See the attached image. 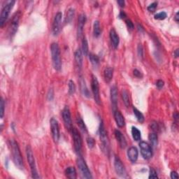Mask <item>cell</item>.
Instances as JSON below:
<instances>
[{"label": "cell", "instance_id": "obj_28", "mask_svg": "<svg viewBox=\"0 0 179 179\" xmlns=\"http://www.w3.org/2000/svg\"><path fill=\"white\" fill-rule=\"evenodd\" d=\"M82 53L83 55L87 56L89 53V47H88V43L85 37H84L82 41Z\"/></svg>", "mask_w": 179, "mask_h": 179}, {"label": "cell", "instance_id": "obj_33", "mask_svg": "<svg viewBox=\"0 0 179 179\" xmlns=\"http://www.w3.org/2000/svg\"><path fill=\"white\" fill-rule=\"evenodd\" d=\"M133 112L134 114L135 115L136 117H137V120L140 122H143V121H144V116H143L142 113H141V111H139V110L135 107L133 108Z\"/></svg>", "mask_w": 179, "mask_h": 179}, {"label": "cell", "instance_id": "obj_13", "mask_svg": "<svg viewBox=\"0 0 179 179\" xmlns=\"http://www.w3.org/2000/svg\"><path fill=\"white\" fill-rule=\"evenodd\" d=\"M62 117L66 127L69 130H72V128L73 127L72 116H71L69 108L67 106H65L64 109L62 110Z\"/></svg>", "mask_w": 179, "mask_h": 179}, {"label": "cell", "instance_id": "obj_43", "mask_svg": "<svg viewBox=\"0 0 179 179\" xmlns=\"http://www.w3.org/2000/svg\"><path fill=\"white\" fill-rule=\"evenodd\" d=\"M138 54H139V57H143V47L141 44H139L138 46Z\"/></svg>", "mask_w": 179, "mask_h": 179}, {"label": "cell", "instance_id": "obj_16", "mask_svg": "<svg viewBox=\"0 0 179 179\" xmlns=\"http://www.w3.org/2000/svg\"><path fill=\"white\" fill-rule=\"evenodd\" d=\"M113 115H114V118L117 125L119 127H123L125 125V118L122 113L118 110H115L113 111Z\"/></svg>", "mask_w": 179, "mask_h": 179}, {"label": "cell", "instance_id": "obj_11", "mask_svg": "<svg viewBox=\"0 0 179 179\" xmlns=\"http://www.w3.org/2000/svg\"><path fill=\"white\" fill-rule=\"evenodd\" d=\"M62 19V13H57V14L55 16V18H54L53 23V34L54 36L58 35V34L61 30Z\"/></svg>", "mask_w": 179, "mask_h": 179}, {"label": "cell", "instance_id": "obj_4", "mask_svg": "<svg viewBox=\"0 0 179 179\" xmlns=\"http://www.w3.org/2000/svg\"><path fill=\"white\" fill-rule=\"evenodd\" d=\"M100 138L101 143H102V148H103L104 152H106V153L108 155V153L109 152V138H108L107 132H106L103 122L100 123Z\"/></svg>", "mask_w": 179, "mask_h": 179}, {"label": "cell", "instance_id": "obj_20", "mask_svg": "<svg viewBox=\"0 0 179 179\" xmlns=\"http://www.w3.org/2000/svg\"><path fill=\"white\" fill-rule=\"evenodd\" d=\"M110 39H111L113 48H117L119 45V42H120V39H119L118 35L114 29H111L110 31Z\"/></svg>", "mask_w": 179, "mask_h": 179}, {"label": "cell", "instance_id": "obj_38", "mask_svg": "<svg viewBox=\"0 0 179 179\" xmlns=\"http://www.w3.org/2000/svg\"><path fill=\"white\" fill-rule=\"evenodd\" d=\"M157 6H158V3L157 2H153L150 4L148 6V11H150V12H154V11H155V9H157Z\"/></svg>", "mask_w": 179, "mask_h": 179}, {"label": "cell", "instance_id": "obj_31", "mask_svg": "<svg viewBox=\"0 0 179 179\" xmlns=\"http://www.w3.org/2000/svg\"><path fill=\"white\" fill-rule=\"evenodd\" d=\"M74 14H75V11H74V9L71 8L67 11V14L66 16V18H65V23H69L71 21L73 20L74 18Z\"/></svg>", "mask_w": 179, "mask_h": 179}, {"label": "cell", "instance_id": "obj_1", "mask_svg": "<svg viewBox=\"0 0 179 179\" xmlns=\"http://www.w3.org/2000/svg\"><path fill=\"white\" fill-rule=\"evenodd\" d=\"M10 145L11 151H12L13 160H14V164L17 167H18L20 169H22L24 167L23 160H22V157L18 143L15 140L12 139L10 141Z\"/></svg>", "mask_w": 179, "mask_h": 179}, {"label": "cell", "instance_id": "obj_23", "mask_svg": "<svg viewBox=\"0 0 179 179\" xmlns=\"http://www.w3.org/2000/svg\"><path fill=\"white\" fill-rule=\"evenodd\" d=\"M80 86H81V91L82 94L86 97H90V92L87 89L86 85H85V82L82 77L80 78Z\"/></svg>", "mask_w": 179, "mask_h": 179}, {"label": "cell", "instance_id": "obj_26", "mask_svg": "<svg viewBox=\"0 0 179 179\" xmlns=\"http://www.w3.org/2000/svg\"><path fill=\"white\" fill-rule=\"evenodd\" d=\"M132 137H133L134 141H138L141 139V132H140L139 129L136 127H132Z\"/></svg>", "mask_w": 179, "mask_h": 179}, {"label": "cell", "instance_id": "obj_27", "mask_svg": "<svg viewBox=\"0 0 179 179\" xmlns=\"http://www.w3.org/2000/svg\"><path fill=\"white\" fill-rule=\"evenodd\" d=\"M89 58L90 60L91 64H92V66L94 67H97L100 64V58H99L97 55H95L93 53H90Z\"/></svg>", "mask_w": 179, "mask_h": 179}, {"label": "cell", "instance_id": "obj_7", "mask_svg": "<svg viewBox=\"0 0 179 179\" xmlns=\"http://www.w3.org/2000/svg\"><path fill=\"white\" fill-rule=\"evenodd\" d=\"M91 88L94 97L95 101L97 104H100L101 99L100 95V85L97 78L94 75L92 76V81H91Z\"/></svg>", "mask_w": 179, "mask_h": 179}, {"label": "cell", "instance_id": "obj_47", "mask_svg": "<svg viewBox=\"0 0 179 179\" xmlns=\"http://www.w3.org/2000/svg\"><path fill=\"white\" fill-rule=\"evenodd\" d=\"M119 17H120V18H122V19H123V18H125L127 16H126L125 13L124 11H121L120 15H119Z\"/></svg>", "mask_w": 179, "mask_h": 179}, {"label": "cell", "instance_id": "obj_2", "mask_svg": "<svg viewBox=\"0 0 179 179\" xmlns=\"http://www.w3.org/2000/svg\"><path fill=\"white\" fill-rule=\"evenodd\" d=\"M50 51L54 69L57 71H59L62 67V59L59 45L57 43H53L50 46Z\"/></svg>", "mask_w": 179, "mask_h": 179}, {"label": "cell", "instance_id": "obj_21", "mask_svg": "<svg viewBox=\"0 0 179 179\" xmlns=\"http://www.w3.org/2000/svg\"><path fill=\"white\" fill-rule=\"evenodd\" d=\"M83 53H82V50L80 48H78L75 52V61L77 65L78 68H79L80 69L82 68L83 66Z\"/></svg>", "mask_w": 179, "mask_h": 179}, {"label": "cell", "instance_id": "obj_44", "mask_svg": "<svg viewBox=\"0 0 179 179\" xmlns=\"http://www.w3.org/2000/svg\"><path fill=\"white\" fill-rule=\"evenodd\" d=\"M134 75L137 78H141V77H142V74H141V73L137 69H134Z\"/></svg>", "mask_w": 179, "mask_h": 179}, {"label": "cell", "instance_id": "obj_36", "mask_svg": "<svg viewBox=\"0 0 179 179\" xmlns=\"http://www.w3.org/2000/svg\"><path fill=\"white\" fill-rule=\"evenodd\" d=\"M4 108H5L4 100H3V98H1V102H0V114H1V118H3L4 115Z\"/></svg>", "mask_w": 179, "mask_h": 179}, {"label": "cell", "instance_id": "obj_48", "mask_svg": "<svg viewBox=\"0 0 179 179\" xmlns=\"http://www.w3.org/2000/svg\"><path fill=\"white\" fill-rule=\"evenodd\" d=\"M117 4L120 7H124L125 6V1L123 0H120V1H117Z\"/></svg>", "mask_w": 179, "mask_h": 179}, {"label": "cell", "instance_id": "obj_24", "mask_svg": "<svg viewBox=\"0 0 179 179\" xmlns=\"http://www.w3.org/2000/svg\"><path fill=\"white\" fill-rule=\"evenodd\" d=\"M65 175L68 178L75 179L76 178V170L74 167H69L67 168L65 170Z\"/></svg>", "mask_w": 179, "mask_h": 179}, {"label": "cell", "instance_id": "obj_3", "mask_svg": "<svg viewBox=\"0 0 179 179\" xmlns=\"http://www.w3.org/2000/svg\"><path fill=\"white\" fill-rule=\"evenodd\" d=\"M26 154H27L28 163H29V166H30L32 176L34 178H39V176L38 175V173H37L34 157L32 150L31 147L29 145H27V148H26Z\"/></svg>", "mask_w": 179, "mask_h": 179}, {"label": "cell", "instance_id": "obj_49", "mask_svg": "<svg viewBox=\"0 0 179 179\" xmlns=\"http://www.w3.org/2000/svg\"><path fill=\"white\" fill-rule=\"evenodd\" d=\"M173 55H174V57H176V58H177V57H178V49H176V50H175Z\"/></svg>", "mask_w": 179, "mask_h": 179}, {"label": "cell", "instance_id": "obj_9", "mask_svg": "<svg viewBox=\"0 0 179 179\" xmlns=\"http://www.w3.org/2000/svg\"><path fill=\"white\" fill-rule=\"evenodd\" d=\"M139 147L141 149V153L145 160H149L152 158V148L148 143L145 142V141H141L139 143Z\"/></svg>", "mask_w": 179, "mask_h": 179}, {"label": "cell", "instance_id": "obj_40", "mask_svg": "<svg viewBox=\"0 0 179 179\" xmlns=\"http://www.w3.org/2000/svg\"><path fill=\"white\" fill-rule=\"evenodd\" d=\"M125 23H126L127 26L129 29H130V30H132V29H134V24H133V22H132L131 20L127 19L125 20Z\"/></svg>", "mask_w": 179, "mask_h": 179}, {"label": "cell", "instance_id": "obj_10", "mask_svg": "<svg viewBox=\"0 0 179 179\" xmlns=\"http://www.w3.org/2000/svg\"><path fill=\"white\" fill-rule=\"evenodd\" d=\"M50 123L53 139L55 143H57L59 139V128L58 122L54 117H52L50 120Z\"/></svg>", "mask_w": 179, "mask_h": 179}, {"label": "cell", "instance_id": "obj_42", "mask_svg": "<svg viewBox=\"0 0 179 179\" xmlns=\"http://www.w3.org/2000/svg\"><path fill=\"white\" fill-rule=\"evenodd\" d=\"M164 85H165V83H164V81H162V80H158L156 83V86L159 89H161L162 87L164 86Z\"/></svg>", "mask_w": 179, "mask_h": 179}, {"label": "cell", "instance_id": "obj_25", "mask_svg": "<svg viewBox=\"0 0 179 179\" xmlns=\"http://www.w3.org/2000/svg\"><path fill=\"white\" fill-rule=\"evenodd\" d=\"M121 96H122V99L125 105L127 107H129V106H130V99L127 91L125 90H123L122 92H121Z\"/></svg>", "mask_w": 179, "mask_h": 179}, {"label": "cell", "instance_id": "obj_50", "mask_svg": "<svg viewBox=\"0 0 179 179\" xmlns=\"http://www.w3.org/2000/svg\"><path fill=\"white\" fill-rule=\"evenodd\" d=\"M175 20H176V22H178V12L176 13V17H175Z\"/></svg>", "mask_w": 179, "mask_h": 179}, {"label": "cell", "instance_id": "obj_29", "mask_svg": "<svg viewBox=\"0 0 179 179\" xmlns=\"http://www.w3.org/2000/svg\"><path fill=\"white\" fill-rule=\"evenodd\" d=\"M93 33H94V36L95 37H99L101 34V28L100 22L98 20H96L94 22L93 25Z\"/></svg>", "mask_w": 179, "mask_h": 179}, {"label": "cell", "instance_id": "obj_34", "mask_svg": "<svg viewBox=\"0 0 179 179\" xmlns=\"http://www.w3.org/2000/svg\"><path fill=\"white\" fill-rule=\"evenodd\" d=\"M69 95H73L74 94V92H76V85L74 82L72 81V80H70L69 81Z\"/></svg>", "mask_w": 179, "mask_h": 179}, {"label": "cell", "instance_id": "obj_35", "mask_svg": "<svg viewBox=\"0 0 179 179\" xmlns=\"http://www.w3.org/2000/svg\"><path fill=\"white\" fill-rule=\"evenodd\" d=\"M167 14L165 11H162V12L158 13L155 15V19L156 20H165L167 18Z\"/></svg>", "mask_w": 179, "mask_h": 179}, {"label": "cell", "instance_id": "obj_14", "mask_svg": "<svg viewBox=\"0 0 179 179\" xmlns=\"http://www.w3.org/2000/svg\"><path fill=\"white\" fill-rule=\"evenodd\" d=\"M111 101L113 111L117 110V88L115 85L111 87Z\"/></svg>", "mask_w": 179, "mask_h": 179}, {"label": "cell", "instance_id": "obj_17", "mask_svg": "<svg viewBox=\"0 0 179 179\" xmlns=\"http://www.w3.org/2000/svg\"><path fill=\"white\" fill-rule=\"evenodd\" d=\"M138 155H139V152H138L137 148L136 147H130V148L128 149L127 150V156L129 160H130L132 162H137V160L138 159Z\"/></svg>", "mask_w": 179, "mask_h": 179}, {"label": "cell", "instance_id": "obj_18", "mask_svg": "<svg viewBox=\"0 0 179 179\" xmlns=\"http://www.w3.org/2000/svg\"><path fill=\"white\" fill-rule=\"evenodd\" d=\"M78 23V37H81L83 32V27L86 22V16L84 14L80 15Z\"/></svg>", "mask_w": 179, "mask_h": 179}, {"label": "cell", "instance_id": "obj_39", "mask_svg": "<svg viewBox=\"0 0 179 179\" xmlns=\"http://www.w3.org/2000/svg\"><path fill=\"white\" fill-rule=\"evenodd\" d=\"M158 176L157 174L156 171L154 169L151 168L150 170V174H149V178H158Z\"/></svg>", "mask_w": 179, "mask_h": 179}, {"label": "cell", "instance_id": "obj_6", "mask_svg": "<svg viewBox=\"0 0 179 179\" xmlns=\"http://www.w3.org/2000/svg\"><path fill=\"white\" fill-rule=\"evenodd\" d=\"M77 166L83 178L87 179L92 178V173H91L90 171L88 169L86 162H85V160L81 157L77 160Z\"/></svg>", "mask_w": 179, "mask_h": 179}, {"label": "cell", "instance_id": "obj_8", "mask_svg": "<svg viewBox=\"0 0 179 179\" xmlns=\"http://www.w3.org/2000/svg\"><path fill=\"white\" fill-rule=\"evenodd\" d=\"M71 131H72L73 140H74V148H75L76 152L80 153L82 148V145H83L81 134H80V132H78L77 129L75 127H72Z\"/></svg>", "mask_w": 179, "mask_h": 179}, {"label": "cell", "instance_id": "obj_46", "mask_svg": "<svg viewBox=\"0 0 179 179\" xmlns=\"http://www.w3.org/2000/svg\"><path fill=\"white\" fill-rule=\"evenodd\" d=\"M49 91L50 92H50L48 93V100L51 101L52 100H53V90H52V89H50Z\"/></svg>", "mask_w": 179, "mask_h": 179}, {"label": "cell", "instance_id": "obj_15", "mask_svg": "<svg viewBox=\"0 0 179 179\" xmlns=\"http://www.w3.org/2000/svg\"><path fill=\"white\" fill-rule=\"evenodd\" d=\"M20 14V12L16 13L13 17L12 21H11V34H14L16 32L17 29H18V24H19Z\"/></svg>", "mask_w": 179, "mask_h": 179}, {"label": "cell", "instance_id": "obj_37", "mask_svg": "<svg viewBox=\"0 0 179 179\" xmlns=\"http://www.w3.org/2000/svg\"><path fill=\"white\" fill-rule=\"evenodd\" d=\"M87 145H88V147L90 148H92L93 147H94L95 145V140L92 137H88L87 139Z\"/></svg>", "mask_w": 179, "mask_h": 179}, {"label": "cell", "instance_id": "obj_45", "mask_svg": "<svg viewBox=\"0 0 179 179\" xmlns=\"http://www.w3.org/2000/svg\"><path fill=\"white\" fill-rule=\"evenodd\" d=\"M171 178L172 179L178 178V175L176 171H171Z\"/></svg>", "mask_w": 179, "mask_h": 179}, {"label": "cell", "instance_id": "obj_22", "mask_svg": "<svg viewBox=\"0 0 179 179\" xmlns=\"http://www.w3.org/2000/svg\"><path fill=\"white\" fill-rule=\"evenodd\" d=\"M113 69L111 67H106L104 71V77L106 82L109 83L113 78Z\"/></svg>", "mask_w": 179, "mask_h": 179}, {"label": "cell", "instance_id": "obj_32", "mask_svg": "<svg viewBox=\"0 0 179 179\" xmlns=\"http://www.w3.org/2000/svg\"><path fill=\"white\" fill-rule=\"evenodd\" d=\"M148 139L153 146L155 147L158 145V135H157L155 132H153V133L149 134Z\"/></svg>", "mask_w": 179, "mask_h": 179}, {"label": "cell", "instance_id": "obj_12", "mask_svg": "<svg viewBox=\"0 0 179 179\" xmlns=\"http://www.w3.org/2000/svg\"><path fill=\"white\" fill-rule=\"evenodd\" d=\"M114 167H115V170L116 171L117 174L120 177H126L127 173H126V169L125 168L124 165H123L122 161H121L120 158L117 156L115 157L114 160Z\"/></svg>", "mask_w": 179, "mask_h": 179}, {"label": "cell", "instance_id": "obj_5", "mask_svg": "<svg viewBox=\"0 0 179 179\" xmlns=\"http://www.w3.org/2000/svg\"><path fill=\"white\" fill-rule=\"evenodd\" d=\"M15 4V1H9L6 4V5L4 6L1 12V16H0V27H2L4 25L6 21L7 18L10 14V11L13 9Z\"/></svg>", "mask_w": 179, "mask_h": 179}, {"label": "cell", "instance_id": "obj_30", "mask_svg": "<svg viewBox=\"0 0 179 179\" xmlns=\"http://www.w3.org/2000/svg\"><path fill=\"white\" fill-rule=\"evenodd\" d=\"M76 122H77V125H78V127L80 128V130H81L83 133H87V127L86 126H85V122H84L83 119H82L81 117L78 116L77 118H76Z\"/></svg>", "mask_w": 179, "mask_h": 179}, {"label": "cell", "instance_id": "obj_19", "mask_svg": "<svg viewBox=\"0 0 179 179\" xmlns=\"http://www.w3.org/2000/svg\"><path fill=\"white\" fill-rule=\"evenodd\" d=\"M115 136L116 138L117 141H118L119 145L121 147V148H125L127 146V141L125 139V137H124L122 132L119 130H115Z\"/></svg>", "mask_w": 179, "mask_h": 179}, {"label": "cell", "instance_id": "obj_41", "mask_svg": "<svg viewBox=\"0 0 179 179\" xmlns=\"http://www.w3.org/2000/svg\"><path fill=\"white\" fill-rule=\"evenodd\" d=\"M151 128H152L153 131L154 132H156L158 130H159V127H158V123H157L156 122H153L152 124H151Z\"/></svg>", "mask_w": 179, "mask_h": 179}]
</instances>
